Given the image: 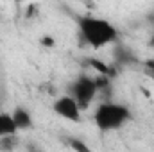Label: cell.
<instances>
[{"label": "cell", "mask_w": 154, "mask_h": 152, "mask_svg": "<svg viewBox=\"0 0 154 152\" xmlns=\"http://www.w3.org/2000/svg\"><path fill=\"white\" fill-rule=\"evenodd\" d=\"M81 39L91 48H102L118 38V31L113 23L95 16H81L77 20Z\"/></svg>", "instance_id": "obj_1"}, {"label": "cell", "mask_w": 154, "mask_h": 152, "mask_svg": "<svg viewBox=\"0 0 154 152\" xmlns=\"http://www.w3.org/2000/svg\"><path fill=\"white\" fill-rule=\"evenodd\" d=\"M131 120V111L124 104L115 102H104L100 104L93 113V123L100 131H115L124 127Z\"/></svg>", "instance_id": "obj_2"}, {"label": "cell", "mask_w": 154, "mask_h": 152, "mask_svg": "<svg viewBox=\"0 0 154 152\" xmlns=\"http://www.w3.org/2000/svg\"><path fill=\"white\" fill-rule=\"evenodd\" d=\"M97 93H99V90H97V84H95V77L84 75V74L77 77L75 82L70 88V95L75 99V102L79 104L81 111L88 109V106L93 102Z\"/></svg>", "instance_id": "obj_3"}, {"label": "cell", "mask_w": 154, "mask_h": 152, "mask_svg": "<svg viewBox=\"0 0 154 152\" xmlns=\"http://www.w3.org/2000/svg\"><path fill=\"white\" fill-rule=\"evenodd\" d=\"M52 109H54V113L59 114L65 120H70V122H79L81 120V108H79V104L75 102V99L72 95L57 97L52 104Z\"/></svg>", "instance_id": "obj_4"}, {"label": "cell", "mask_w": 154, "mask_h": 152, "mask_svg": "<svg viewBox=\"0 0 154 152\" xmlns=\"http://www.w3.org/2000/svg\"><path fill=\"white\" fill-rule=\"evenodd\" d=\"M18 127L13 120L11 113H0V140L7 136H16Z\"/></svg>", "instance_id": "obj_5"}, {"label": "cell", "mask_w": 154, "mask_h": 152, "mask_svg": "<svg viewBox=\"0 0 154 152\" xmlns=\"http://www.w3.org/2000/svg\"><path fill=\"white\" fill-rule=\"evenodd\" d=\"M11 114H13V120H14L18 131H27V129L32 127V116H31V113H29L27 109H23V108H16Z\"/></svg>", "instance_id": "obj_6"}, {"label": "cell", "mask_w": 154, "mask_h": 152, "mask_svg": "<svg viewBox=\"0 0 154 152\" xmlns=\"http://www.w3.org/2000/svg\"><path fill=\"white\" fill-rule=\"evenodd\" d=\"M16 145H18L16 136H7V138H2L0 140V150L2 152H11Z\"/></svg>", "instance_id": "obj_7"}, {"label": "cell", "mask_w": 154, "mask_h": 152, "mask_svg": "<svg viewBox=\"0 0 154 152\" xmlns=\"http://www.w3.org/2000/svg\"><path fill=\"white\" fill-rule=\"evenodd\" d=\"M68 145H70V149L74 152H91V149L88 147V143H84L82 140H77V138H70Z\"/></svg>", "instance_id": "obj_8"}, {"label": "cell", "mask_w": 154, "mask_h": 152, "mask_svg": "<svg viewBox=\"0 0 154 152\" xmlns=\"http://www.w3.org/2000/svg\"><path fill=\"white\" fill-rule=\"evenodd\" d=\"M39 43H41L43 47H48V48H52V47L56 45V41H54L52 36H43V38L39 39Z\"/></svg>", "instance_id": "obj_9"}, {"label": "cell", "mask_w": 154, "mask_h": 152, "mask_svg": "<svg viewBox=\"0 0 154 152\" xmlns=\"http://www.w3.org/2000/svg\"><path fill=\"white\" fill-rule=\"evenodd\" d=\"M151 47L154 48V36H152V39H151Z\"/></svg>", "instance_id": "obj_10"}]
</instances>
